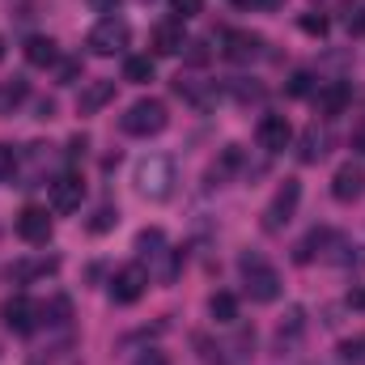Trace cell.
I'll list each match as a JSON object with an SVG mask.
<instances>
[{
    "label": "cell",
    "instance_id": "obj_1",
    "mask_svg": "<svg viewBox=\"0 0 365 365\" xmlns=\"http://www.w3.org/2000/svg\"><path fill=\"white\" fill-rule=\"evenodd\" d=\"M238 268H242V280H247L251 302H276V297H280V276H276V268L264 255L251 251V255L238 259Z\"/></svg>",
    "mask_w": 365,
    "mask_h": 365
},
{
    "label": "cell",
    "instance_id": "obj_2",
    "mask_svg": "<svg viewBox=\"0 0 365 365\" xmlns=\"http://www.w3.org/2000/svg\"><path fill=\"white\" fill-rule=\"evenodd\" d=\"M166 123H170V115H166V106H162L158 98L132 102V106L123 110V119H119V128H123L128 136H158Z\"/></svg>",
    "mask_w": 365,
    "mask_h": 365
},
{
    "label": "cell",
    "instance_id": "obj_3",
    "mask_svg": "<svg viewBox=\"0 0 365 365\" xmlns=\"http://www.w3.org/2000/svg\"><path fill=\"white\" fill-rule=\"evenodd\" d=\"M136 187L149 200H166L175 191V162L170 158H145L136 166Z\"/></svg>",
    "mask_w": 365,
    "mask_h": 365
},
{
    "label": "cell",
    "instance_id": "obj_4",
    "mask_svg": "<svg viewBox=\"0 0 365 365\" xmlns=\"http://www.w3.org/2000/svg\"><path fill=\"white\" fill-rule=\"evenodd\" d=\"M128 38H132V30H128V21H123V17H102V21L90 30L86 47H90L93 56H115V51H123V47H128Z\"/></svg>",
    "mask_w": 365,
    "mask_h": 365
},
{
    "label": "cell",
    "instance_id": "obj_5",
    "mask_svg": "<svg viewBox=\"0 0 365 365\" xmlns=\"http://www.w3.org/2000/svg\"><path fill=\"white\" fill-rule=\"evenodd\" d=\"M145 284H149V272H145L140 264H128V268H119V272L110 276V297H115L119 306H132V302L145 293Z\"/></svg>",
    "mask_w": 365,
    "mask_h": 365
},
{
    "label": "cell",
    "instance_id": "obj_6",
    "mask_svg": "<svg viewBox=\"0 0 365 365\" xmlns=\"http://www.w3.org/2000/svg\"><path fill=\"white\" fill-rule=\"evenodd\" d=\"M297 200H302V182H297V179H284V187L276 191V200L268 204V212H264V225H268V230H280V225L293 217Z\"/></svg>",
    "mask_w": 365,
    "mask_h": 365
},
{
    "label": "cell",
    "instance_id": "obj_7",
    "mask_svg": "<svg viewBox=\"0 0 365 365\" xmlns=\"http://www.w3.org/2000/svg\"><path fill=\"white\" fill-rule=\"evenodd\" d=\"M38 314H43V310H38L30 297H21V293L4 302V323H9V331H17V336H30V331L38 327Z\"/></svg>",
    "mask_w": 365,
    "mask_h": 365
},
{
    "label": "cell",
    "instance_id": "obj_8",
    "mask_svg": "<svg viewBox=\"0 0 365 365\" xmlns=\"http://www.w3.org/2000/svg\"><path fill=\"white\" fill-rule=\"evenodd\" d=\"M255 140H259V149L280 153V149H289L293 128H289V119H284V115H264V119H259V128H255Z\"/></svg>",
    "mask_w": 365,
    "mask_h": 365
},
{
    "label": "cell",
    "instance_id": "obj_9",
    "mask_svg": "<svg viewBox=\"0 0 365 365\" xmlns=\"http://www.w3.org/2000/svg\"><path fill=\"white\" fill-rule=\"evenodd\" d=\"M17 234H21L26 242H47V238H51V217H47V208H38V204L21 208V212H17Z\"/></svg>",
    "mask_w": 365,
    "mask_h": 365
},
{
    "label": "cell",
    "instance_id": "obj_10",
    "mask_svg": "<svg viewBox=\"0 0 365 365\" xmlns=\"http://www.w3.org/2000/svg\"><path fill=\"white\" fill-rule=\"evenodd\" d=\"M81 195H86V187L77 175H60V179L51 182V208L56 212H77L81 208Z\"/></svg>",
    "mask_w": 365,
    "mask_h": 365
},
{
    "label": "cell",
    "instance_id": "obj_11",
    "mask_svg": "<svg viewBox=\"0 0 365 365\" xmlns=\"http://www.w3.org/2000/svg\"><path fill=\"white\" fill-rule=\"evenodd\" d=\"M361 191H365V175H361V166H340L336 170V179H331V195L340 200V204H353V200H361Z\"/></svg>",
    "mask_w": 365,
    "mask_h": 365
},
{
    "label": "cell",
    "instance_id": "obj_12",
    "mask_svg": "<svg viewBox=\"0 0 365 365\" xmlns=\"http://www.w3.org/2000/svg\"><path fill=\"white\" fill-rule=\"evenodd\" d=\"M259 47H264L259 34H247V30H230V34H225V56H230L234 64H251V60H259Z\"/></svg>",
    "mask_w": 365,
    "mask_h": 365
},
{
    "label": "cell",
    "instance_id": "obj_13",
    "mask_svg": "<svg viewBox=\"0 0 365 365\" xmlns=\"http://www.w3.org/2000/svg\"><path fill=\"white\" fill-rule=\"evenodd\" d=\"M182 47H187V38H182L179 21H162V26L153 30V51H158V56H179Z\"/></svg>",
    "mask_w": 365,
    "mask_h": 365
},
{
    "label": "cell",
    "instance_id": "obj_14",
    "mask_svg": "<svg viewBox=\"0 0 365 365\" xmlns=\"http://www.w3.org/2000/svg\"><path fill=\"white\" fill-rule=\"evenodd\" d=\"M115 98V81H90L81 98H77V106H81V115H93V110H102L106 102Z\"/></svg>",
    "mask_w": 365,
    "mask_h": 365
},
{
    "label": "cell",
    "instance_id": "obj_15",
    "mask_svg": "<svg viewBox=\"0 0 365 365\" xmlns=\"http://www.w3.org/2000/svg\"><path fill=\"white\" fill-rule=\"evenodd\" d=\"M302 331H306V310H302V306H289L284 323L276 327V344H280V349H289V344H297V340H302Z\"/></svg>",
    "mask_w": 365,
    "mask_h": 365
},
{
    "label": "cell",
    "instance_id": "obj_16",
    "mask_svg": "<svg viewBox=\"0 0 365 365\" xmlns=\"http://www.w3.org/2000/svg\"><path fill=\"white\" fill-rule=\"evenodd\" d=\"M56 43L51 38H43V34H34V38H26V60L34 64V68H47V64H56Z\"/></svg>",
    "mask_w": 365,
    "mask_h": 365
},
{
    "label": "cell",
    "instance_id": "obj_17",
    "mask_svg": "<svg viewBox=\"0 0 365 365\" xmlns=\"http://www.w3.org/2000/svg\"><path fill=\"white\" fill-rule=\"evenodd\" d=\"M344 106H349V86L344 81H331V86L319 90V110L323 115H340Z\"/></svg>",
    "mask_w": 365,
    "mask_h": 365
},
{
    "label": "cell",
    "instance_id": "obj_18",
    "mask_svg": "<svg viewBox=\"0 0 365 365\" xmlns=\"http://www.w3.org/2000/svg\"><path fill=\"white\" fill-rule=\"evenodd\" d=\"M208 314H212L221 327L238 323V297H234V293H212V302H208Z\"/></svg>",
    "mask_w": 365,
    "mask_h": 365
},
{
    "label": "cell",
    "instance_id": "obj_19",
    "mask_svg": "<svg viewBox=\"0 0 365 365\" xmlns=\"http://www.w3.org/2000/svg\"><path fill=\"white\" fill-rule=\"evenodd\" d=\"M30 98V86H26V77H9L4 86H0V115H9L13 106H21Z\"/></svg>",
    "mask_w": 365,
    "mask_h": 365
},
{
    "label": "cell",
    "instance_id": "obj_20",
    "mask_svg": "<svg viewBox=\"0 0 365 365\" xmlns=\"http://www.w3.org/2000/svg\"><path fill=\"white\" fill-rule=\"evenodd\" d=\"M123 81H132V86L153 81V60H149V56H128V64H123Z\"/></svg>",
    "mask_w": 365,
    "mask_h": 365
},
{
    "label": "cell",
    "instance_id": "obj_21",
    "mask_svg": "<svg viewBox=\"0 0 365 365\" xmlns=\"http://www.w3.org/2000/svg\"><path fill=\"white\" fill-rule=\"evenodd\" d=\"M323 153H327V136H323L319 128H310V132L302 136V149H297V158H302V162H319Z\"/></svg>",
    "mask_w": 365,
    "mask_h": 365
},
{
    "label": "cell",
    "instance_id": "obj_22",
    "mask_svg": "<svg viewBox=\"0 0 365 365\" xmlns=\"http://www.w3.org/2000/svg\"><path fill=\"white\" fill-rule=\"evenodd\" d=\"M327 242H331V234H327V230H314V234H310V238L297 247V264H310V259H314V255H319Z\"/></svg>",
    "mask_w": 365,
    "mask_h": 365
},
{
    "label": "cell",
    "instance_id": "obj_23",
    "mask_svg": "<svg viewBox=\"0 0 365 365\" xmlns=\"http://www.w3.org/2000/svg\"><path fill=\"white\" fill-rule=\"evenodd\" d=\"M344 26L349 34H365V0H344Z\"/></svg>",
    "mask_w": 365,
    "mask_h": 365
},
{
    "label": "cell",
    "instance_id": "obj_24",
    "mask_svg": "<svg viewBox=\"0 0 365 365\" xmlns=\"http://www.w3.org/2000/svg\"><path fill=\"white\" fill-rule=\"evenodd\" d=\"M340 361H344V365H365V336L340 344Z\"/></svg>",
    "mask_w": 365,
    "mask_h": 365
},
{
    "label": "cell",
    "instance_id": "obj_25",
    "mask_svg": "<svg viewBox=\"0 0 365 365\" xmlns=\"http://www.w3.org/2000/svg\"><path fill=\"white\" fill-rule=\"evenodd\" d=\"M115 221H119V208H110V204H102V208H98V212L90 217V230H93V234H106V230H110Z\"/></svg>",
    "mask_w": 365,
    "mask_h": 365
},
{
    "label": "cell",
    "instance_id": "obj_26",
    "mask_svg": "<svg viewBox=\"0 0 365 365\" xmlns=\"http://www.w3.org/2000/svg\"><path fill=\"white\" fill-rule=\"evenodd\" d=\"M13 170H17V149L13 145H0V182L13 179Z\"/></svg>",
    "mask_w": 365,
    "mask_h": 365
},
{
    "label": "cell",
    "instance_id": "obj_27",
    "mask_svg": "<svg viewBox=\"0 0 365 365\" xmlns=\"http://www.w3.org/2000/svg\"><path fill=\"white\" fill-rule=\"evenodd\" d=\"M289 93H293V98L314 93V77H310V73H293V77H289Z\"/></svg>",
    "mask_w": 365,
    "mask_h": 365
},
{
    "label": "cell",
    "instance_id": "obj_28",
    "mask_svg": "<svg viewBox=\"0 0 365 365\" xmlns=\"http://www.w3.org/2000/svg\"><path fill=\"white\" fill-rule=\"evenodd\" d=\"M170 9L187 21V17H200V13H204V0H170Z\"/></svg>",
    "mask_w": 365,
    "mask_h": 365
},
{
    "label": "cell",
    "instance_id": "obj_29",
    "mask_svg": "<svg viewBox=\"0 0 365 365\" xmlns=\"http://www.w3.org/2000/svg\"><path fill=\"white\" fill-rule=\"evenodd\" d=\"M43 319H47V323H64V319H68V302L56 297L51 306H43Z\"/></svg>",
    "mask_w": 365,
    "mask_h": 365
},
{
    "label": "cell",
    "instance_id": "obj_30",
    "mask_svg": "<svg viewBox=\"0 0 365 365\" xmlns=\"http://www.w3.org/2000/svg\"><path fill=\"white\" fill-rule=\"evenodd\" d=\"M302 30L323 38V34H327V17H314V13H306V17H302Z\"/></svg>",
    "mask_w": 365,
    "mask_h": 365
},
{
    "label": "cell",
    "instance_id": "obj_31",
    "mask_svg": "<svg viewBox=\"0 0 365 365\" xmlns=\"http://www.w3.org/2000/svg\"><path fill=\"white\" fill-rule=\"evenodd\" d=\"M132 365H170V361H166V353H158V349H149V353H140V357H136Z\"/></svg>",
    "mask_w": 365,
    "mask_h": 365
},
{
    "label": "cell",
    "instance_id": "obj_32",
    "mask_svg": "<svg viewBox=\"0 0 365 365\" xmlns=\"http://www.w3.org/2000/svg\"><path fill=\"white\" fill-rule=\"evenodd\" d=\"M93 9H98V13H115V9H119V4H123V0H90Z\"/></svg>",
    "mask_w": 365,
    "mask_h": 365
},
{
    "label": "cell",
    "instance_id": "obj_33",
    "mask_svg": "<svg viewBox=\"0 0 365 365\" xmlns=\"http://www.w3.org/2000/svg\"><path fill=\"white\" fill-rule=\"evenodd\" d=\"M349 306H357V310H365V289H357V293L349 297Z\"/></svg>",
    "mask_w": 365,
    "mask_h": 365
},
{
    "label": "cell",
    "instance_id": "obj_34",
    "mask_svg": "<svg viewBox=\"0 0 365 365\" xmlns=\"http://www.w3.org/2000/svg\"><path fill=\"white\" fill-rule=\"evenodd\" d=\"M0 60H4V38H0Z\"/></svg>",
    "mask_w": 365,
    "mask_h": 365
}]
</instances>
